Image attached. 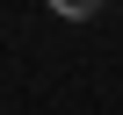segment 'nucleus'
I'll return each mask as SVG.
<instances>
[{"label":"nucleus","instance_id":"f257e3e1","mask_svg":"<svg viewBox=\"0 0 123 115\" xmlns=\"http://www.w3.org/2000/svg\"><path fill=\"white\" fill-rule=\"evenodd\" d=\"M51 15H65V22H87V15H101V0H43Z\"/></svg>","mask_w":123,"mask_h":115}]
</instances>
